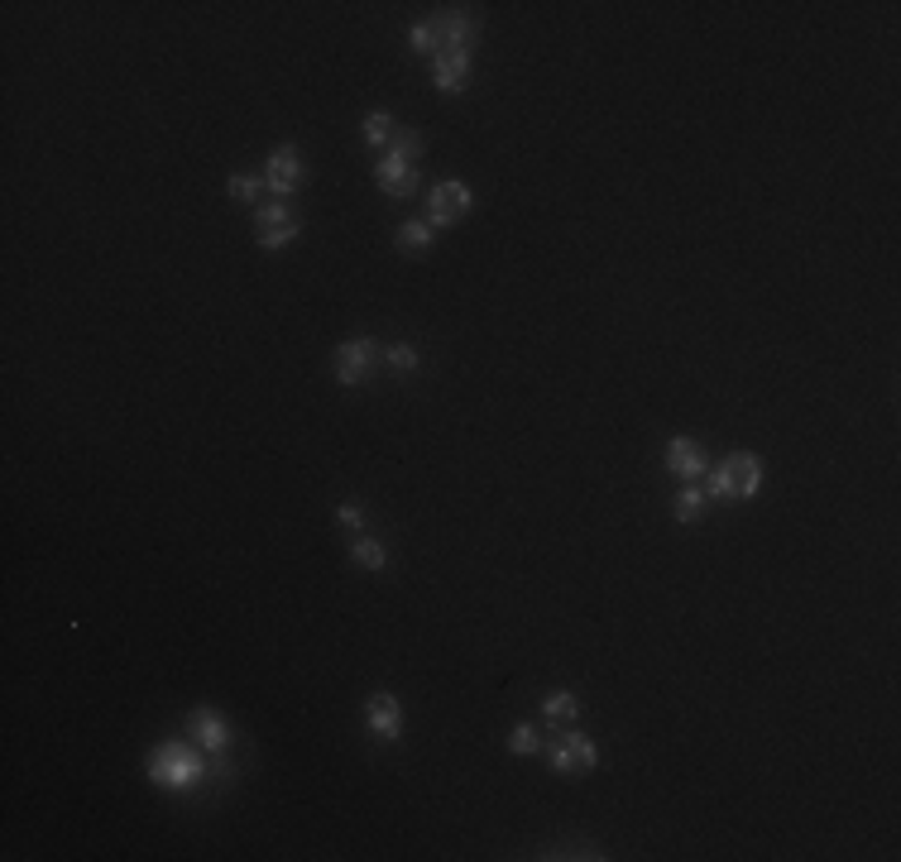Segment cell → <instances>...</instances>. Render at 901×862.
I'll return each instance as SVG.
<instances>
[{
  "label": "cell",
  "mask_w": 901,
  "mask_h": 862,
  "mask_svg": "<svg viewBox=\"0 0 901 862\" xmlns=\"http://www.w3.org/2000/svg\"><path fill=\"white\" fill-rule=\"evenodd\" d=\"M418 154H422V134L398 130V139L374 163V183L389 192V197H412L418 192Z\"/></svg>",
  "instance_id": "6da1fadb"
},
{
  "label": "cell",
  "mask_w": 901,
  "mask_h": 862,
  "mask_svg": "<svg viewBox=\"0 0 901 862\" xmlns=\"http://www.w3.org/2000/svg\"><path fill=\"white\" fill-rule=\"evenodd\" d=\"M202 747H187V743H163L154 747L149 757V782L163 786V790H197L202 786Z\"/></svg>",
  "instance_id": "7a4b0ae2"
},
{
  "label": "cell",
  "mask_w": 901,
  "mask_h": 862,
  "mask_svg": "<svg viewBox=\"0 0 901 862\" xmlns=\"http://www.w3.org/2000/svg\"><path fill=\"white\" fill-rule=\"evenodd\" d=\"M762 489V461L753 451H733L710 470V484L705 494L710 498H753Z\"/></svg>",
  "instance_id": "3957f363"
},
{
  "label": "cell",
  "mask_w": 901,
  "mask_h": 862,
  "mask_svg": "<svg viewBox=\"0 0 901 862\" xmlns=\"http://www.w3.org/2000/svg\"><path fill=\"white\" fill-rule=\"evenodd\" d=\"M594 762H600V747H594L576 724H571V729H557V739L547 743V767L557 772V776L594 772Z\"/></svg>",
  "instance_id": "277c9868"
},
{
  "label": "cell",
  "mask_w": 901,
  "mask_h": 862,
  "mask_svg": "<svg viewBox=\"0 0 901 862\" xmlns=\"http://www.w3.org/2000/svg\"><path fill=\"white\" fill-rule=\"evenodd\" d=\"M308 183V159H302L298 144H279L265 163V187L273 197H293V192Z\"/></svg>",
  "instance_id": "5b68a950"
},
{
  "label": "cell",
  "mask_w": 901,
  "mask_h": 862,
  "mask_svg": "<svg viewBox=\"0 0 901 862\" xmlns=\"http://www.w3.org/2000/svg\"><path fill=\"white\" fill-rule=\"evenodd\" d=\"M298 235H302V216L288 212L283 202H269V206H259V212H255V240H259V249H283V245H293Z\"/></svg>",
  "instance_id": "8992f818"
},
{
  "label": "cell",
  "mask_w": 901,
  "mask_h": 862,
  "mask_svg": "<svg viewBox=\"0 0 901 862\" xmlns=\"http://www.w3.org/2000/svg\"><path fill=\"white\" fill-rule=\"evenodd\" d=\"M465 212H470V187L455 183V177L437 183L432 197H427V226L432 230H447V226H455V220H465Z\"/></svg>",
  "instance_id": "52a82bcc"
},
{
  "label": "cell",
  "mask_w": 901,
  "mask_h": 862,
  "mask_svg": "<svg viewBox=\"0 0 901 862\" xmlns=\"http://www.w3.org/2000/svg\"><path fill=\"white\" fill-rule=\"evenodd\" d=\"M427 30H432V49L437 53H455V49L475 44V20H470L465 10H437V15L427 20ZM437 53H432V58H437Z\"/></svg>",
  "instance_id": "ba28073f"
},
{
  "label": "cell",
  "mask_w": 901,
  "mask_h": 862,
  "mask_svg": "<svg viewBox=\"0 0 901 862\" xmlns=\"http://www.w3.org/2000/svg\"><path fill=\"white\" fill-rule=\"evenodd\" d=\"M384 351L374 341H365V336H355V341H345V345H336V379L345 384V388H355L365 374L374 369V359H379Z\"/></svg>",
  "instance_id": "9c48e42d"
},
{
  "label": "cell",
  "mask_w": 901,
  "mask_h": 862,
  "mask_svg": "<svg viewBox=\"0 0 901 862\" xmlns=\"http://www.w3.org/2000/svg\"><path fill=\"white\" fill-rule=\"evenodd\" d=\"M365 724H369V733L379 743H394L398 733H404V704H398L389 690L369 694V700H365Z\"/></svg>",
  "instance_id": "30bf717a"
},
{
  "label": "cell",
  "mask_w": 901,
  "mask_h": 862,
  "mask_svg": "<svg viewBox=\"0 0 901 862\" xmlns=\"http://www.w3.org/2000/svg\"><path fill=\"white\" fill-rule=\"evenodd\" d=\"M187 739L202 747V753H226L230 747V724L216 714V709H192L187 719Z\"/></svg>",
  "instance_id": "8fae6325"
},
{
  "label": "cell",
  "mask_w": 901,
  "mask_h": 862,
  "mask_svg": "<svg viewBox=\"0 0 901 862\" xmlns=\"http://www.w3.org/2000/svg\"><path fill=\"white\" fill-rule=\"evenodd\" d=\"M667 470L682 484H696L700 475H710V461H705V451L690 437H672L667 441Z\"/></svg>",
  "instance_id": "7c38bea8"
},
{
  "label": "cell",
  "mask_w": 901,
  "mask_h": 862,
  "mask_svg": "<svg viewBox=\"0 0 901 862\" xmlns=\"http://www.w3.org/2000/svg\"><path fill=\"white\" fill-rule=\"evenodd\" d=\"M465 77H470V49H455V53H437L432 58V82H437V91H465Z\"/></svg>",
  "instance_id": "4fadbf2b"
},
{
  "label": "cell",
  "mask_w": 901,
  "mask_h": 862,
  "mask_svg": "<svg viewBox=\"0 0 901 862\" xmlns=\"http://www.w3.org/2000/svg\"><path fill=\"white\" fill-rule=\"evenodd\" d=\"M576 714H580V700L571 690H551L547 700H543V724L557 733V729H571L576 724Z\"/></svg>",
  "instance_id": "5bb4252c"
},
{
  "label": "cell",
  "mask_w": 901,
  "mask_h": 862,
  "mask_svg": "<svg viewBox=\"0 0 901 862\" xmlns=\"http://www.w3.org/2000/svg\"><path fill=\"white\" fill-rule=\"evenodd\" d=\"M705 504H710V494L696 489V484H682V494L672 498V518H676V522H700V518H705Z\"/></svg>",
  "instance_id": "9a60e30c"
},
{
  "label": "cell",
  "mask_w": 901,
  "mask_h": 862,
  "mask_svg": "<svg viewBox=\"0 0 901 862\" xmlns=\"http://www.w3.org/2000/svg\"><path fill=\"white\" fill-rule=\"evenodd\" d=\"M398 139V120L389 116V110H369L365 116V144L369 149H389Z\"/></svg>",
  "instance_id": "2e32d148"
},
{
  "label": "cell",
  "mask_w": 901,
  "mask_h": 862,
  "mask_svg": "<svg viewBox=\"0 0 901 862\" xmlns=\"http://www.w3.org/2000/svg\"><path fill=\"white\" fill-rule=\"evenodd\" d=\"M398 249H404V255H427V249H432V226H427V220H404V226H398Z\"/></svg>",
  "instance_id": "e0dca14e"
},
{
  "label": "cell",
  "mask_w": 901,
  "mask_h": 862,
  "mask_svg": "<svg viewBox=\"0 0 901 862\" xmlns=\"http://www.w3.org/2000/svg\"><path fill=\"white\" fill-rule=\"evenodd\" d=\"M351 556H355V565H365V570H384V561H389V551H384L379 537H355Z\"/></svg>",
  "instance_id": "ac0fdd59"
},
{
  "label": "cell",
  "mask_w": 901,
  "mask_h": 862,
  "mask_svg": "<svg viewBox=\"0 0 901 862\" xmlns=\"http://www.w3.org/2000/svg\"><path fill=\"white\" fill-rule=\"evenodd\" d=\"M508 753H513V757H533V753H543V739H537V729H533V724H513V733H508Z\"/></svg>",
  "instance_id": "d6986e66"
},
{
  "label": "cell",
  "mask_w": 901,
  "mask_h": 862,
  "mask_svg": "<svg viewBox=\"0 0 901 862\" xmlns=\"http://www.w3.org/2000/svg\"><path fill=\"white\" fill-rule=\"evenodd\" d=\"M384 365H389L394 374H412V369H418V351H412L408 341H398V345L384 351Z\"/></svg>",
  "instance_id": "ffe728a7"
},
{
  "label": "cell",
  "mask_w": 901,
  "mask_h": 862,
  "mask_svg": "<svg viewBox=\"0 0 901 862\" xmlns=\"http://www.w3.org/2000/svg\"><path fill=\"white\" fill-rule=\"evenodd\" d=\"M226 192H230L235 202H255V197H259V177H255V173H235L230 183H226Z\"/></svg>",
  "instance_id": "44dd1931"
},
{
  "label": "cell",
  "mask_w": 901,
  "mask_h": 862,
  "mask_svg": "<svg viewBox=\"0 0 901 862\" xmlns=\"http://www.w3.org/2000/svg\"><path fill=\"white\" fill-rule=\"evenodd\" d=\"M336 518H341L345 527H365V508H360L355 498H345V504L336 508Z\"/></svg>",
  "instance_id": "7402d4cb"
}]
</instances>
